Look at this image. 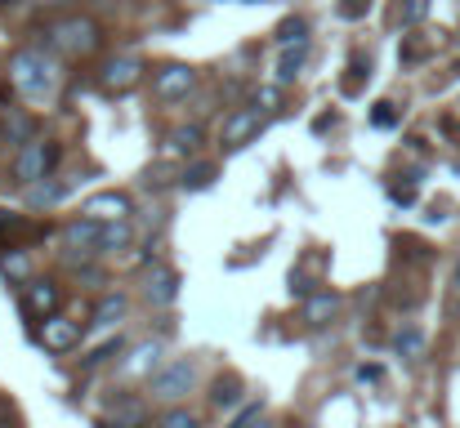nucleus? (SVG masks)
<instances>
[{"label":"nucleus","mask_w":460,"mask_h":428,"mask_svg":"<svg viewBox=\"0 0 460 428\" xmlns=\"http://www.w3.org/2000/svg\"><path fill=\"white\" fill-rule=\"evenodd\" d=\"M380 375H385L380 366H358V380H362V384H376Z\"/></svg>","instance_id":"nucleus-38"},{"label":"nucleus","mask_w":460,"mask_h":428,"mask_svg":"<svg viewBox=\"0 0 460 428\" xmlns=\"http://www.w3.org/2000/svg\"><path fill=\"white\" fill-rule=\"evenodd\" d=\"M296 40H308V18L300 13L282 18V27H278V45H296Z\"/></svg>","instance_id":"nucleus-24"},{"label":"nucleus","mask_w":460,"mask_h":428,"mask_svg":"<svg viewBox=\"0 0 460 428\" xmlns=\"http://www.w3.org/2000/svg\"><path fill=\"white\" fill-rule=\"evenodd\" d=\"M210 402H215V406H237V402H242V380H237V375H219V380L210 384Z\"/></svg>","instance_id":"nucleus-18"},{"label":"nucleus","mask_w":460,"mask_h":428,"mask_svg":"<svg viewBox=\"0 0 460 428\" xmlns=\"http://www.w3.org/2000/svg\"><path fill=\"white\" fill-rule=\"evenodd\" d=\"M121 312H126V294H103L94 308V326H112Z\"/></svg>","instance_id":"nucleus-22"},{"label":"nucleus","mask_w":460,"mask_h":428,"mask_svg":"<svg viewBox=\"0 0 460 428\" xmlns=\"http://www.w3.org/2000/svg\"><path fill=\"white\" fill-rule=\"evenodd\" d=\"M264 130V117H260V108H237L228 121H224V130H219V143L228 147V152H242L246 143L255 139Z\"/></svg>","instance_id":"nucleus-6"},{"label":"nucleus","mask_w":460,"mask_h":428,"mask_svg":"<svg viewBox=\"0 0 460 428\" xmlns=\"http://www.w3.org/2000/svg\"><path fill=\"white\" fill-rule=\"evenodd\" d=\"M282 103V90L278 85H264V90H255V108H264V112H273Z\"/></svg>","instance_id":"nucleus-31"},{"label":"nucleus","mask_w":460,"mask_h":428,"mask_svg":"<svg viewBox=\"0 0 460 428\" xmlns=\"http://www.w3.org/2000/svg\"><path fill=\"white\" fill-rule=\"evenodd\" d=\"M130 197L126 192H99V197H90L85 205H81V214L85 219H99V223H117V219H130Z\"/></svg>","instance_id":"nucleus-11"},{"label":"nucleus","mask_w":460,"mask_h":428,"mask_svg":"<svg viewBox=\"0 0 460 428\" xmlns=\"http://www.w3.org/2000/svg\"><path fill=\"white\" fill-rule=\"evenodd\" d=\"M420 58H429V45L425 40H407L402 45V63H420Z\"/></svg>","instance_id":"nucleus-33"},{"label":"nucleus","mask_w":460,"mask_h":428,"mask_svg":"<svg viewBox=\"0 0 460 428\" xmlns=\"http://www.w3.org/2000/svg\"><path fill=\"white\" fill-rule=\"evenodd\" d=\"M429 13V0H398V22L402 27H420Z\"/></svg>","instance_id":"nucleus-26"},{"label":"nucleus","mask_w":460,"mask_h":428,"mask_svg":"<svg viewBox=\"0 0 460 428\" xmlns=\"http://www.w3.org/2000/svg\"><path fill=\"white\" fill-rule=\"evenodd\" d=\"M308 58V40H296V45H282V54H278V85H291L296 76H300V67H305Z\"/></svg>","instance_id":"nucleus-14"},{"label":"nucleus","mask_w":460,"mask_h":428,"mask_svg":"<svg viewBox=\"0 0 460 428\" xmlns=\"http://www.w3.org/2000/svg\"><path fill=\"white\" fill-rule=\"evenodd\" d=\"M0 4H13V0H0Z\"/></svg>","instance_id":"nucleus-41"},{"label":"nucleus","mask_w":460,"mask_h":428,"mask_svg":"<svg viewBox=\"0 0 460 428\" xmlns=\"http://www.w3.org/2000/svg\"><path fill=\"white\" fill-rule=\"evenodd\" d=\"M139 81H144V63L130 58V54L126 58H108L103 72H99V90L103 94H130Z\"/></svg>","instance_id":"nucleus-5"},{"label":"nucleus","mask_w":460,"mask_h":428,"mask_svg":"<svg viewBox=\"0 0 460 428\" xmlns=\"http://www.w3.org/2000/svg\"><path fill=\"white\" fill-rule=\"evenodd\" d=\"M9 135L18 139V147L31 143V121H27V117H13V121H9Z\"/></svg>","instance_id":"nucleus-35"},{"label":"nucleus","mask_w":460,"mask_h":428,"mask_svg":"<svg viewBox=\"0 0 460 428\" xmlns=\"http://www.w3.org/2000/svg\"><path fill=\"white\" fill-rule=\"evenodd\" d=\"M174 294H179V273H174V268H153L148 299H153V303H174Z\"/></svg>","instance_id":"nucleus-15"},{"label":"nucleus","mask_w":460,"mask_h":428,"mask_svg":"<svg viewBox=\"0 0 460 428\" xmlns=\"http://www.w3.org/2000/svg\"><path fill=\"white\" fill-rule=\"evenodd\" d=\"M394 348H398L402 357H420V353H425V335H420L416 326H407V330H398V339H394Z\"/></svg>","instance_id":"nucleus-25"},{"label":"nucleus","mask_w":460,"mask_h":428,"mask_svg":"<svg viewBox=\"0 0 460 428\" xmlns=\"http://www.w3.org/2000/svg\"><path fill=\"white\" fill-rule=\"evenodd\" d=\"M367 76H371V58H362V54H353V63H349V76L340 81V90H344V94H358Z\"/></svg>","instance_id":"nucleus-20"},{"label":"nucleus","mask_w":460,"mask_h":428,"mask_svg":"<svg viewBox=\"0 0 460 428\" xmlns=\"http://www.w3.org/2000/svg\"><path fill=\"white\" fill-rule=\"evenodd\" d=\"M215 179H219V170H215L210 161H197V165H188V170H183L179 188H183V192H206Z\"/></svg>","instance_id":"nucleus-16"},{"label":"nucleus","mask_w":460,"mask_h":428,"mask_svg":"<svg viewBox=\"0 0 460 428\" xmlns=\"http://www.w3.org/2000/svg\"><path fill=\"white\" fill-rule=\"evenodd\" d=\"M371 126H376V130H394V126H398V108H394V103H376Z\"/></svg>","instance_id":"nucleus-30"},{"label":"nucleus","mask_w":460,"mask_h":428,"mask_svg":"<svg viewBox=\"0 0 460 428\" xmlns=\"http://www.w3.org/2000/svg\"><path fill=\"white\" fill-rule=\"evenodd\" d=\"M192 380H197L192 362H174V366H165V371L153 375V397L156 402H174V397H183L192 389Z\"/></svg>","instance_id":"nucleus-8"},{"label":"nucleus","mask_w":460,"mask_h":428,"mask_svg":"<svg viewBox=\"0 0 460 428\" xmlns=\"http://www.w3.org/2000/svg\"><path fill=\"white\" fill-rule=\"evenodd\" d=\"M456 285H460V268H456Z\"/></svg>","instance_id":"nucleus-40"},{"label":"nucleus","mask_w":460,"mask_h":428,"mask_svg":"<svg viewBox=\"0 0 460 428\" xmlns=\"http://www.w3.org/2000/svg\"><path fill=\"white\" fill-rule=\"evenodd\" d=\"M197 143H201V130H197V126H183V130L170 135V152H192Z\"/></svg>","instance_id":"nucleus-27"},{"label":"nucleus","mask_w":460,"mask_h":428,"mask_svg":"<svg viewBox=\"0 0 460 428\" xmlns=\"http://www.w3.org/2000/svg\"><path fill=\"white\" fill-rule=\"evenodd\" d=\"M246 4H255V0H246Z\"/></svg>","instance_id":"nucleus-42"},{"label":"nucleus","mask_w":460,"mask_h":428,"mask_svg":"<svg viewBox=\"0 0 460 428\" xmlns=\"http://www.w3.org/2000/svg\"><path fill=\"white\" fill-rule=\"evenodd\" d=\"M260 420H264V411H260V406H246V411L237 415V424L233 428H260Z\"/></svg>","instance_id":"nucleus-37"},{"label":"nucleus","mask_w":460,"mask_h":428,"mask_svg":"<svg viewBox=\"0 0 460 428\" xmlns=\"http://www.w3.org/2000/svg\"><path fill=\"white\" fill-rule=\"evenodd\" d=\"M63 246H67V259H90V255H103V223L99 219H76L63 228Z\"/></svg>","instance_id":"nucleus-4"},{"label":"nucleus","mask_w":460,"mask_h":428,"mask_svg":"<svg viewBox=\"0 0 460 428\" xmlns=\"http://www.w3.org/2000/svg\"><path fill=\"white\" fill-rule=\"evenodd\" d=\"M326 126H335V117H331V112H322V117H317V121H313V130H317V135H322V130H326Z\"/></svg>","instance_id":"nucleus-39"},{"label":"nucleus","mask_w":460,"mask_h":428,"mask_svg":"<svg viewBox=\"0 0 460 428\" xmlns=\"http://www.w3.org/2000/svg\"><path fill=\"white\" fill-rule=\"evenodd\" d=\"M121 424L139 428V424H144V406H139V402H126V406H121Z\"/></svg>","instance_id":"nucleus-36"},{"label":"nucleus","mask_w":460,"mask_h":428,"mask_svg":"<svg viewBox=\"0 0 460 428\" xmlns=\"http://www.w3.org/2000/svg\"><path fill=\"white\" fill-rule=\"evenodd\" d=\"M156 357H161V344H139L135 357L126 362V371H130V375H148V371L156 366Z\"/></svg>","instance_id":"nucleus-23"},{"label":"nucleus","mask_w":460,"mask_h":428,"mask_svg":"<svg viewBox=\"0 0 460 428\" xmlns=\"http://www.w3.org/2000/svg\"><path fill=\"white\" fill-rule=\"evenodd\" d=\"M9 81L31 99V103H49L58 94V67L45 58V49H18L9 58Z\"/></svg>","instance_id":"nucleus-1"},{"label":"nucleus","mask_w":460,"mask_h":428,"mask_svg":"<svg viewBox=\"0 0 460 428\" xmlns=\"http://www.w3.org/2000/svg\"><path fill=\"white\" fill-rule=\"evenodd\" d=\"M130 246V223L126 219H117V223H103V255H112V250H126Z\"/></svg>","instance_id":"nucleus-21"},{"label":"nucleus","mask_w":460,"mask_h":428,"mask_svg":"<svg viewBox=\"0 0 460 428\" xmlns=\"http://www.w3.org/2000/svg\"><path fill=\"white\" fill-rule=\"evenodd\" d=\"M58 303H63V294H58V285L54 282H27L22 285V312H27L31 321L54 317V312H58Z\"/></svg>","instance_id":"nucleus-10"},{"label":"nucleus","mask_w":460,"mask_h":428,"mask_svg":"<svg viewBox=\"0 0 460 428\" xmlns=\"http://www.w3.org/2000/svg\"><path fill=\"white\" fill-rule=\"evenodd\" d=\"M197 85V72L188 67V63H170V67H161L153 81L156 99H165V103H179V99H188V90Z\"/></svg>","instance_id":"nucleus-9"},{"label":"nucleus","mask_w":460,"mask_h":428,"mask_svg":"<svg viewBox=\"0 0 460 428\" xmlns=\"http://www.w3.org/2000/svg\"><path fill=\"white\" fill-rule=\"evenodd\" d=\"M367 9H371V0H340V18H349V22L362 18Z\"/></svg>","instance_id":"nucleus-34"},{"label":"nucleus","mask_w":460,"mask_h":428,"mask_svg":"<svg viewBox=\"0 0 460 428\" xmlns=\"http://www.w3.org/2000/svg\"><path fill=\"white\" fill-rule=\"evenodd\" d=\"M58 156H63L58 143H40V139L22 143L18 156H13V179H18V183H36V179H45V174L58 165Z\"/></svg>","instance_id":"nucleus-3"},{"label":"nucleus","mask_w":460,"mask_h":428,"mask_svg":"<svg viewBox=\"0 0 460 428\" xmlns=\"http://www.w3.org/2000/svg\"><path fill=\"white\" fill-rule=\"evenodd\" d=\"M291 428H300V424H291Z\"/></svg>","instance_id":"nucleus-43"},{"label":"nucleus","mask_w":460,"mask_h":428,"mask_svg":"<svg viewBox=\"0 0 460 428\" xmlns=\"http://www.w3.org/2000/svg\"><path fill=\"white\" fill-rule=\"evenodd\" d=\"M45 36H49V45H54L58 54H67V58H85V54H94V49L103 45L99 22H94V18H81V13L54 18Z\"/></svg>","instance_id":"nucleus-2"},{"label":"nucleus","mask_w":460,"mask_h":428,"mask_svg":"<svg viewBox=\"0 0 460 428\" xmlns=\"http://www.w3.org/2000/svg\"><path fill=\"white\" fill-rule=\"evenodd\" d=\"M31 237H40L36 223H27L22 214L0 210V250H18V241H31Z\"/></svg>","instance_id":"nucleus-12"},{"label":"nucleus","mask_w":460,"mask_h":428,"mask_svg":"<svg viewBox=\"0 0 460 428\" xmlns=\"http://www.w3.org/2000/svg\"><path fill=\"white\" fill-rule=\"evenodd\" d=\"M36 339H40L49 353H72V348L81 344V321H72V317L54 312V317H45V321H40Z\"/></svg>","instance_id":"nucleus-7"},{"label":"nucleus","mask_w":460,"mask_h":428,"mask_svg":"<svg viewBox=\"0 0 460 428\" xmlns=\"http://www.w3.org/2000/svg\"><path fill=\"white\" fill-rule=\"evenodd\" d=\"M63 192H67V183H40V179H36V183H27V205H31V210L54 205Z\"/></svg>","instance_id":"nucleus-19"},{"label":"nucleus","mask_w":460,"mask_h":428,"mask_svg":"<svg viewBox=\"0 0 460 428\" xmlns=\"http://www.w3.org/2000/svg\"><path fill=\"white\" fill-rule=\"evenodd\" d=\"M416 192H420V170H411V174H394V179H389V201H394V205H411Z\"/></svg>","instance_id":"nucleus-17"},{"label":"nucleus","mask_w":460,"mask_h":428,"mask_svg":"<svg viewBox=\"0 0 460 428\" xmlns=\"http://www.w3.org/2000/svg\"><path fill=\"white\" fill-rule=\"evenodd\" d=\"M0 268H4V277H13V282H22V277H27V268H31V264H27V255H22V250H9V255H4V264H0Z\"/></svg>","instance_id":"nucleus-28"},{"label":"nucleus","mask_w":460,"mask_h":428,"mask_svg":"<svg viewBox=\"0 0 460 428\" xmlns=\"http://www.w3.org/2000/svg\"><path fill=\"white\" fill-rule=\"evenodd\" d=\"M156 428H201V424H197V415H188V411H170V415H161Z\"/></svg>","instance_id":"nucleus-32"},{"label":"nucleus","mask_w":460,"mask_h":428,"mask_svg":"<svg viewBox=\"0 0 460 428\" xmlns=\"http://www.w3.org/2000/svg\"><path fill=\"white\" fill-rule=\"evenodd\" d=\"M340 308V294L335 290H313L305 299V326H326Z\"/></svg>","instance_id":"nucleus-13"},{"label":"nucleus","mask_w":460,"mask_h":428,"mask_svg":"<svg viewBox=\"0 0 460 428\" xmlns=\"http://www.w3.org/2000/svg\"><path fill=\"white\" fill-rule=\"evenodd\" d=\"M117 353H121V339H108V344H99L81 366H85V371H94V366H103V362H108V357H117Z\"/></svg>","instance_id":"nucleus-29"}]
</instances>
